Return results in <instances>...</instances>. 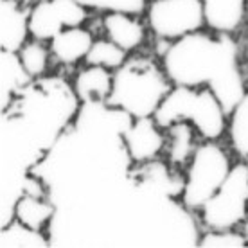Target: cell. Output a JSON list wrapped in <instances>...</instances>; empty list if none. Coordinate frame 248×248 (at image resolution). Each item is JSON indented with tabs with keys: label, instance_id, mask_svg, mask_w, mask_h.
<instances>
[{
	"label": "cell",
	"instance_id": "1",
	"mask_svg": "<svg viewBox=\"0 0 248 248\" xmlns=\"http://www.w3.org/2000/svg\"><path fill=\"white\" fill-rule=\"evenodd\" d=\"M131 119L106 103L81 105L32 169L56 207L50 247H198L196 214L182 203L184 171L131 160L123 139Z\"/></svg>",
	"mask_w": 248,
	"mask_h": 248
},
{
	"label": "cell",
	"instance_id": "2",
	"mask_svg": "<svg viewBox=\"0 0 248 248\" xmlns=\"http://www.w3.org/2000/svg\"><path fill=\"white\" fill-rule=\"evenodd\" d=\"M81 103L72 83L60 76L32 79L2 110V225L13 221L22 182L76 119Z\"/></svg>",
	"mask_w": 248,
	"mask_h": 248
},
{
	"label": "cell",
	"instance_id": "3",
	"mask_svg": "<svg viewBox=\"0 0 248 248\" xmlns=\"http://www.w3.org/2000/svg\"><path fill=\"white\" fill-rule=\"evenodd\" d=\"M234 36L232 32L202 29L168 44L160 56L173 85L211 88L227 117L248 90L241 47Z\"/></svg>",
	"mask_w": 248,
	"mask_h": 248
},
{
	"label": "cell",
	"instance_id": "4",
	"mask_svg": "<svg viewBox=\"0 0 248 248\" xmlns=\"http://www.w3.org/2000/svg\"><path fill=\"white\" fill-rule=\"evenodd\" d=\"M173 83L153 56L133 54L113 70V85L106 105L126 112L133 119L153 117Z\"/></svg>",
	"mask_w": 248,
	"mask_h": 248
},
{
	"label": "cell",
	"instance_id": "5",
	"mask_svg": "<svg viewBox=\"0 0 248 248\" xmlns=\"http://www.w3.org/2000/svg\"><path fill=\"white\" fill-rule=\"evenodd\" d=\"M153 119L162 130L178 121H187L196 128L202 140H219L227 133L229 117L211 88L173 85Z\"/></svg>",
	"mask_w": 248,
	"mask_h": 248
},
{
	"label": "cell",
	"instance_id": "6",
	"mask_svg": "<svg viewBox=\"0 0 248 248\" xmlns=\"http://www.w3.org/2000/svg\"><path fill=\"white\" fill-rule=\"evenodd\" d=\"M229 151L219 140H202L194 151L189 166L184 171L182 203L198 214L216 191L223 186L232 169Z\"/></svg>",
	"mask_w": 248,
	"mask_h": 248
},
{
	"label": "cell",
	"instance_id": "7",
	"mask_svg": "<svg viewBox=\"0 0 248 248\" xmlns=\"http://www.w3.org/2000/svg\"><path fill=\"white\" fill-rule=\"evenodd\" d=\"M203 229H239L248 217V162L232 166L227 180L198 212Z\"/></svg>",
	"mask_w": 248,
	"mask_h": 248
},
{
	"label": "cell",
	"instance_id": "8",
	"mask_svg": "<svg viewBox=\"0 0 248 248\" xmlns=\"http://www.w3.org/2000/svg\"><path fill=\"white\" fill-rule=\"evenodd\" d=\"M146 24L158 42H176L207 27L203 0H155L146 6Z\"/></svg>",
	"mask_w": 248,
	"mask_h": 248
},
{
	"label": "cell",
	"instance_id": "9",
	"mask_svg": "<svg viewBox=\"0 0 248 248\" xmlns=\"http://www.w3.org/2000/svg\"><path fill=\"white\" fill-rule=\"evenodd\" d=\"M87 20L88 7L79 0H44L31 6L29 31L31 38L49 44L63 29L85 25Z\"/></svg>",
	"mask_w": 248,
	"mask_h": 248
},
{
	"label": "cell",
	"instance_id": "10",
	"mask_svg": "<svg viewBox=\"0 0 248 248\" xmlns=\"http://www.w3.org/2000/svg\"><path fill=\"white\" fill-rule=\"evenodd\" d=\"M123 139L131 160L137 164L160 158L166 148V131L153 117L131 119L124 130Z\"/></svg>",
	"mask_w": 248,
	"mask_h": 248
},
{
	"label": "cell",
	"instance_id": "11",
	"mask_svg": "<svg viewBox=\"0 0 248 248\" xmlns=\"http://www.w3.org/2000/svg\"><path fill=\"white\" fill-rule=\"evenodd\" d=\"M101 25L105 36L123 47L128 54L140 49L148 36V24H144L135 13L105 11L101 16Z\"/></svg>",
	"mask_w": 248,
	"mask_h": 248
},
{
	"label": "cell",
	"instance_id": "12",
	"mask_svg": "<svg viewBox=\"0 0 248 248\" xmlns=\"http://www.w3.org/2000/svg\"><path fill=\"white\" fill-rule=\"evenodd\" d=\"M31 6L18 0H0V50L18 52L31 36Z\"/></svg>",
	"mask_w": 248,
	"mask_h": 248
},
{
	"label": "cell",
	"instance_id": "13",
	"mask_svg": "<svg viewBox=\"0 0 248 248\" xmlns=\"http://www.w3.org/2000/svg\"><path fill=\"white\" fill-rule=\"evenodd\" d=\"M166 160L178 171H186L194 151L198 148V131L187 121H178L166 128ZM202 140V139H200Z\"/></svg>",
	"mask_w": 248,
	"mask_h": 248
},
{
	"label": "cell",
	"instance_id": "14",
	"mask_svg": "<svg viewBox=\"0 0 248 248\" xmlns=\"http://www.w3.org/2000/svg\"><path fill=\"white\" fill-rule=\"evenodd\" d=\"M93 34L83 25L79 27H68L58 32L49 42V49L52 58L62 65H76L85 62L88 50L93 45Z\"/></svg>",
	"mask_w": 248,
	"mask_h": 248
},
{
	"label": "cell",
	"instance_id": "15",
	"mask_svg": "<svg viewBox=\"0 0 248 248\" xmlns=\"http://www.w3.org/2000/svg\"><path fill=\"white\" fill-rule=\"evenodd\" d=\"M113 85V70L97 65H85L72 79V87L81 105L106 103Z\"/></svg>",
	"mask_w": 248,
	"mask_h": 248
},
{
	"label": "cell",
	"instance_id": "16",
	"mask_svg": "<svg viewBox=\"0 0 248 248\" xmlns=\"http://www.w3.org/2000/svg\"><path fill=\"white\" fill-rule=\"evenodd\" d=\"M32 78L22 65L18 52L0 50V106L2 110L11 105L13 99L24 90Z\"/></svg>",
	"mask_w": 248,
	"mask_h": 248
},
{
	"label": "cell",
	"instance_id": "17",
	"mask_svg": "<svg viewBox=\"0 0 248 248\" xmlns=\"http://www.w3.org/2000/svg\"><path fill=\"white\" fill-rule=\"evenodd\" d=\"M207 27L236 34L247 20L245 0H203Z\"/></svg>",
	"mask_w": 248,
	"mask_h": 248
},
{
	"label": "cell",
	"instance_id": "18",
	"mask_svg": "<svg viewBox=\"0 0 248 248\" xmlns=\"http://www.w3.org/2000/svg\"><path fill=\"white\" fill-rule=\"evenodd\" d=\"M54 214H56V207L49 198H36V196L22 194L15 203L13 219H18L20 223L34 230L47 232Z\"/></svg>",
	"mask_w": 248,
	"mask_h": 248
},
{
	"label": "cell",
	"instance_id": "19",
	"mask_svg": "<svg viewBox=\"0 0 248 248\" xmlns=\"http://www.w3.org/2000/svg\"><path fill=\"white\" fill-rule=\"evenodd\" d=\"M227 137L230 149L239 160L248 162V90L227 119Z\"/></svg>",
	"mask_w": 248,
	"mask_h": 248
},
{
	"label": "cell",
	"instance_id": "20",
	"mask_svg": "<svg viewBox=\"0 0 248 248\" xmlns=\"http://www.w3.org/2000/svg\"><path fill=\"white\" fill-rule=\"evenodd\" d=\"M47 232L34 230L13 219L6 227H0V248H49Z\"/></svg>",
	"mask_w": 248,
	"mask_h": 248
},
{
	"label": "cell",
	"instance_id": "21",
	"mask_svg": "<svg viewBox=\"0 0 248 248\" xmlns=\"http://www.w3.org/2000/svg\"><path fill=\"white\" fill-rule=\"evenodd\" d=\"M47 42L36 40V38H29L25 45L18 50V56L22 60V65L27 70V74L31 76L32 79L44 78L49 70V62H50V49L49 45H45Z\"/></svg>",
	"mask_w": 248,
	"mask_h": 248
},
{
	"label": "cell",
	"instance_id": "22",
	"mask_svg": "<svg viewBox=\"0 0 248 248\" xmlns=\"http://www.w3.org/2000/svg\"><path fill=\"white\" fill-rule=\"evenodd\" d=\"M128 52L113 44L108 38H99L95 40L92 49L88 50L87 58H85V65H97V67H105L108 70H117L126 60H128Z\"/></svg>",
	"mask_w": 248,
	"mask_h": 248
},
{
	"label": "cell",
	"instance_id": "23",
	"mask_svg": "<svg viewBox=\"0 0 248 248\" xmlns=\"http://www.w3.org/2000/svg\"><path fill=\"white\" fill-rule=\"evenodd\" d=\"M248 239L239 229L212 230L205 229L200 234L198 248H247Z\"/></svg>",
	"mask_w": 248,
	"mask_h": 248
},
{
	"label": "cell",
	"instance_id": "24",
	"mask_svg": "<svg viewBox=\"0 0 248 248\" xmlns=\"http://www.w3.org/2000/svg\"><path fill=\"white\" fill-rule=\"evenodd\" d=\"M88 9H97V11H126L142 15L146 13V0H79Z\"/></svg>",
	"mask_w": 248,
	"mask_h": 248
},
{
	"label": "cell",
	"instance_id": "25",
	"mask_svg": "<svg viewBox=\"0 0 248 248\" xmlns=\"http://www.w3.org/2000/svg\"><path fill=\"white\" fill-rule=\"evenodd\" d=\"M18 2H22V4H25V6H34V4H38V2H44V0H18Z\"/></svg>",
	"mask_w": 248,
	"mask_h": 248
},
{
	"label": "cell",
	"instance_id": "26",
	"mask_svg": "<svg viewBox=\"0 0 248 248\" xmlns=\"http://www.w3.org/2000/svg\"><path fill=\"white\" fill-rule=\"evenodd\" d=\"M243 232H245V236H247V239H248V217H247V221H245V225H243Z\"/></svg>",
	"mask_w": 248,
	"mask_h": 248
},
{
	"label": "cell",
	"instance_id": "27",
	"mask_svg": "<svg viewBox=\"0 0 248 248\" xmlns=\"http://www.w3.org/2000/svg\"><path fill=\"white\" fill-rule=\"evenodd\" d=\"M245 7H247V18H248V0H245Z\"/></svg>",
	"mask_w": 248,
	"mask_h": 248
},
{
	"label": "cell",
	"instance_id": "28",
	"mask_svg": "<svg viewBox=\"0 0 248 248\" xmlns=\"http://www.w3.org/2000/svg\"><path fill=\"white\" fill-rule=\"evenodd\" d=\"M247 78H248V56H247Z\"/></svg>",
	"mask_w": 248,
	"mask_h": 248
},
{
	"label": "cell",
	"instance_id": "29",
	"mask_svg": "<svg viewBox=\"0 0 248 248\" xmlns=\"http://www.w3.org/2000/svg\"><path fill=\"white\" fill-rule=\"evenodd\" d=\"M149 2H155V0H146V4H149Z\"/></svg>",
	"mask_w": 248,
	"mask_h": 248
}]
</instances>
